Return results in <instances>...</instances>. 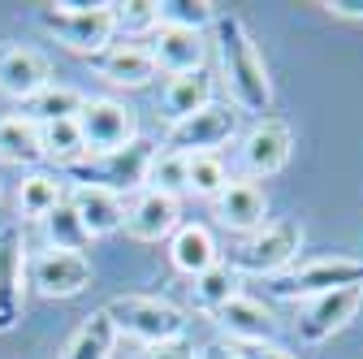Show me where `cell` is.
Returning a JSON list of instances; mask_svg holds the SVG:
<instances>
[{
  "mask_svg": "<svg viewBox=\"0 0 363 359\" xmlns=\"http://www.w3.org/2000/svg\"><path fill=\"white\" fill-rule=\"evenodd\" d=\"M212 31L220 43V70H225V82H230L234 109L255 113L264 121V113L272 109V82H268V70H264V57L255 48L251 31L242 26L238 13H216Z\"/></svg>",
  "mask_w": 363,
  "mask_h": 359,
  "instance_id": "obj_1",
  "label": "cell"
},
{
  "mask_svg": "<svg viewBox=\"0 0 363 359\" xmlns=\"http://www.w3.org/2000/svg\"><path fill=\"white\" fill-rule=\"evenodd\" d=\"M39 26L48 31L61 48L78 53V57H96L104 53L113 35H117V18L113 5L96 0V5H78V0H57V5L39 9Z\"/></svg>",
  "mask_w": 363,
  "mask_h": 359,
  "instance_id": "obj_2",
  "label": "cell"
},
{
  "mask_svg": "<svg viewBox=\"0 0 363 359\" xmlns=\"http://www.w3.org/2000/svg\"><path fill=\"white\" fill-rule=\"evenodd\" d=\"M104 311H108L117 338L125 333L134 342H143L147 350L186 338V311L169 299H156V294H121V299L104 303Z\"/></svg>",
  "mask_w": 363,
  "mask_h": 359,
  "instance_id": "obj_3",
  "label": "cell"
},
{
  "mask_svg": "<svg viewBox=\"0 0 363 359\" xmlns=\"http://www.w3.org/2000/svg\"><path fill=\"white\" fill-rule=\"evenodd\" d=\"M363 286V255H315V260H298L286 273L268 277V294L286 299V303H311L333 290H350Z\"/></svg>",
  "mask_w": 363,
  "mask_h": 359,
  "instance_id": "obj_4",
  "label": "cell"
},
{
  "mask_svg": "<svg viewBox=\"0 0 363 359\" xmlns=\"http://www.w3.org/2000/svg\"><path fill=\"white\" fill-rule=\"evenodd\" d=\"M152 156H156V143L152 139H134L117 152H104V156H86L78 165H69L65 173L74 177L78 187H96V191H108V195H130V191H143L147 187V169H152Z\"/></svg>",
  "mask_w": 363,
  "mask_h": 359,
  "instance_id": "obj_5",
  "label": "cell"
},
{
  "mask_svg": "<svg viewBox=\"0 0 363 359\" xmlns=\"http://www.w3.org/2000/svg\"><path fill=\"white\" fill-rule=\"evenodd\" d=\"M298 251H303V230L294 221H272V226L247 234L230 251L225 264H230L238 277H277L290 264H298Z\"/></svg>",
  "mask_w": 363,
  "mask_h": 359,
  "instance_id": "obj_6",
  "label": "cell"
},
{
  "mask_svg": "<svg viewBox=\"0 0 363 359\" xmlns=\"http://www.w3.org/2000/svg\"><path fill=\"white\" fill-rule=\"evenodd\" d=\"M238 134V109L234 104H208V109H199V113H191V117H182V121H173L169 130H164V152H177V156H216L225 143H230Z\"/></svg>",
  "mask_w": 363,
  "mask_h": 359,
  "instance_id": "obj_7",
  "label": "cell"
},
{
  "mask_svg": "<svg viewBox=\"0 0 363 359\" xmlns=\"http://www.w3.org/2000/svg\"><path fill=\"white\" fill-rule=\"evenodd\" d=\"M26 311V234L22 221L0 226V333L18 329Z\"/></svg>",
  "mask_w": 363,
  "mask_h": 359,
  "instance_id": "obj_8",
  "label": "cell"
},
{
  "mask_svg": "<svg viewBox=\"0 0 363 359\" xmlns=\"http://www.w3.org/2000/svg\"><path fill=\"white\" fill-rule=\"evenodd\" d=\"M78 130H82L86 156H104V152H117V148L139 139V130H134V113L121 100H108V96H96V100L82 104Z\"/></svg>",
  "mask_w": 363,
  "mask_h": 359,
  "instance_id": "obj_9",
  "label": "cell"
},
{
  "mask_svg": "<svg viewBox=\"0 0 363 359\" xmlns=\"http://www.w3.org/2000/svg\"><path fill=\"white\" fill-rule=\"evenodd\" d=\"M359 307H363V286L320 294V299L303 303L298 321H294V333H298L303 346H320V342H329L333 333H342V329L354 321V311H359Z\"/></svg>",
  "mask_w": 363,
  "mask_h": 359,
  "instance_id": "obj_10",
  "label": "cell"
},
{
  "mask_svg": "<svg viewBox=\"0 0 363 359\" xmlns=\"http://www.w3.org/2000/svg\"><path fill=\"white\" fill-rule=\"evenodd\" d=\"M26 273L43 299H74L91 286V260L74 251H39L26 264Z\"/></svg>",
  "mask_w": 363,
  "mask_h": 359,
  "instance_id": "obj_11",
  "label": "cell"
},
{
  "mask_svg": "<svg viewBox=\"0 0 363 359\" xmlns=\"http://www.w3.org/2000/svg\"><path fill=\"white\" fill-rule=\"evenodd\" d=\"M52 82V65L43 53L22 48V43H0V92L13 100H35Z\"/></svg>",
  "mask_w": 363,
  "mask_h": 359,
  "instance_id": "obj_12",
  "label": "cell"
},
{
  "mask_svg": "<svg viewBox=\"0 0 363 359\" xmlns=\"http://www.w3.org/2000/svg\"><path fill=\"white\" fill-rule=\"evenodd\" d=\"M286 160H290V126L277 117L255 121L242 139V169L251 177H272L286 169Z\"/></svg>",
  "mask_w": 363,
  "mask_h": 359,
  "instance_id": "obj_13",
  "label": "cell"
},
{
  "mask_svg": "<svg viewBox=\"0 0 363 359\" xmlns=\"http://www.w3.org/2000/svg\"><path fill=\"white\" fill-rule=\"evenodd\" d=\"M216 329L230 338V346H255V342H272V333H277V321H272V311L247 294L230 299L225 307L212 311Z\"/></svg>",
  "mask_w": 363,
  "mask_h": 359,
  "instance_id": "obj_14",
  "label": "cell"
},
{
  "mask_svg": "<svg viewBox=\"0 0 363 359\" xmlns=\"http://www.w3.org/2000/svg\"><path fill=\"white\" fill-rule=\"evenodd\" d=\"M147 53H152V61H156L160 74L182 78V74H199V70H203L208 43H203V35H195V31L156 26V31H152V43H147Z\"/></svg>",
  "mask_w": 363,
  "mask_h": 359,
  "instance_id": "obj_15",
  "label": "cell"
},
{
  "mask_svg": "<svg viewBox=\"0 0 363 359\" xmlns=\"http://www.w3.org/2000/svg\"><path fill=\"white\" fill-rule=\"evenodd\" d=\"M86 65L113 87H147L160 74L152 53H147V43H108L104 53L86 57Z\"/></svg>",
  "mask_w": 363,
  "mask_h": 359,
  "instance_id": "obj_16",
  "label": "cell"
},
{
  "mask_svg": "<svg viewBox=\"0 0 363 359\" xmlns=\"http://www.w3.org/2000/svg\"><path fill=\"white\" fill-rule=\"evenodd\" d=\"M177 216H182L177 199L156 195V191H139V199L125 208V226L121 230L134 243H160V238H173V230L182 226Z\"/></svg>",
  "mask_w": 363,
  "mask_h": 359,
  "instance_id": "obj_17",
  "label": "cell"
},
{
  "mask_svg": "<svg viewBox=\"0 0 363 359\" xmlns=\"http://www.w3.org/2000/svg\"><path fill=\"white\" fill-rule=\"evenodd\" d=\"M216 221L225 230H234V234H255V230H264L268 226V199H264V191L255 187V182H230L216 199Z\"/></svg>",
  "mask_w": 363,
  "mask_h": 359,
  "instance_id": "obj_18",
  "label": "cell"
},
{
  "mask_svg": "<svg viewBox=\"0 0 363 359\" xmlns=\"http://www.w3.org/2000/svg\"><path fill=\"white\" fill-rule=\"evenodd\" d=\"M65 199H69V208L78 212V221H82V230L91 234V243L104 238V234H117V230L125 226V199H117V195H108V191L74 187Z\"/></svg>",
  "mask_w": 363,
  "mask_h": 359,
  "instance_id": "obj_19",
  "label": "cell"
},
{
  "mask_svg": "<svg viewBox=\"0 0 363 359\" xmlns=\"http://www.w3.org/2000/svg\"><path fill=\"white\" fill-rule=\"evenodd\" d=\"M169 260H173L177 273L199 277L212 264H220V247H216L212 230H203V226H177L169 238Z\"/></svg>",
  "mask_w": 363,
  "mask_h": 359,
  "instance_id": "obj_20",
  "label": "cell"
},
{
  "mask_svg": "<svg viewBox=\"0 0 363 359\" xmlns=\"http://www.w3.org/2000/svg\"><path fill=\"white\" fill-rule=\"evenodd\" d=\"M212 104V74L199 70V74H182V78H169V87L160 92V113L164 121H182V117H191L199 109Z\"/></svg>",
  "mask_w": 363,
  "mask_h": 359,
  "instance_id": "obj_21",
  "label": "cell"
},
{
  "mask_svg": "<svg viewBox=\"0 0 363 359\" xmlns=\"http://www.w3.org/2000/svg\"><path fill=\"white\" fill-rule=\"evenodd\" d=\"M13 204H18V221H43L48 212H57V208L65 204V187H61V177L35 169V173L22 177Z\"/></svg>",
  "mask_w": 363,
  "mask_h": 359,
  "instance_id": "obj_22",
  "label": "cell"
},
{
  "mask_svg": "<svg viewBox=\"0 0 363 359\" xmlns=\"http://www.w3.org/2000/svg\"><path fill=\"white\" fill-rule=\"evenodd\" d=\"M113 350H117V329L108 321V311L100 307L78 325V333L65 342L61 359H113Z\"/></svg>",
  "mask_w": 363,
  "mask_h": 359,
  "instance_id": "obj_23",
  "label": "cell"
},
{
  "mask_svg": "<svg viewBox=\"0 0 363 359\" xmlns=\"http://www.w3.org/2000/svg\"><path fill=\"white\" fill-rule=\"evenodd\" d=\"M0 160H9V165H39L43 160L39 126L30 117H22V113L0 117Z\"/></svg>",
  "mask_w": 363,
  "mask_h": 359,
  "instance_id": "obj_24",
  "label": "cell"
},
{
  "mask_svg": "<svg viewBox=\"0 0 363 359\" xmlns=\"http://www.w3.org/2000/svg\"><path fill=\"white\" fill-rule=\"evenodd\" d=\"M82 104H86V96H82V92H74V87H52V82H48L35 100H26V113H22V117H30L35 126L74 121V117L82 113Z\"/></svg>",
  "mask_w": 363,
  "mask_h": 359,
  "instance_id": "obj_25",
  "label": "cell"
},
{
  "mask_svg": "<svg viewBox=\"0 0 363 359\" xmlns=\"http://www.w3.org/2000/svg\"><path fill=\"white\" fill-rule=\"evenodd\" d=\"M39 143H43V160H57L61 169L86 160V143H82V130L78 117L74 121H52V126H39Z\"/></svg>",
  "mask_w": 363,
  "mask_h": 359,
  "instance_id": "obj_26",
  "label": "cell"
},
{
  "mask_svg": "<svg viewBox=\"0 0 363 359\" xmlns=\"http://www.w3.org/2000/svg\"><path fill=\"white\" fill-rule=\"evenodd\" d=\"M39 226H43V238H48V251H74V255H82V251L91 247V234L82 230V221H78V212L69 208V199H65L57 212L43 216Z\"/></svg>",
  "mask_w": 363,
  "mask_h": 359,
  "instance_id": "obj_27",
  "label": "cell"
},
{
  "mask_svg": "<svg viewBox=\"0 0 363 359\" xmlns=\"http://www.w3.org/2000/svg\"><path fill=\"white\" fill-rule=\"evenodd\" d=\"M191 282H195V286H191V290H195V303H199L203 311H216V307H225L230 299H238V282H242V277L220 260V264H212L208 273H199V277H191Z\"/></svg>",
  "mask_w": 363,
  "mask_h": 359,
  "instance_id": "obj_28",
  "label": "cell"
},
{
  "mask_svg": "<svg viewBox=\"0 0 363 359\" xmlns=\"http://www.w3.org/2000/svg\"><path fill=\"white\" fill-rule=\"evenodd\" d=\"M160 26H177V31H195L203 35L216 22V5L212 0H156Z\"/></svg>",
  "mask_w": 363,
  "mask_h": 359,
  "instance_id": "obj_29",
  "label": "cell"
},
{
  "mask_svg": "<svg viewBox=\"0 0 363 359\" xmlns=\"http://www.w3.org/2000/svg\"><path fill=\"white\" fill-rule=\"evenodd\" d=\"M225 187H230V169H225L220 156H186V195L199 199H216Z\"/></svg>",
  "mask_w": 363,
  "mask_h": 359,
  "instance_id": "obj_30",
  "label": "cell"
},
{
  "mask_svg": "<svg viewBox=\"0 0 363 359\" xmlns=\"http://www.w3.org/2000/svg\"><path fill=\"white\" fill-rule=\"evenodd\" d=\"M143 191H156V195H169V199L186 195V156H177V152H156Z\"/></svg>",
  "mask_w": 363,
  "mask_h": 359,
  "instance_id": "obj_31",
  "label": "cell"
},
{
  "mask_svg": "<svg viewBox=\"0 0 363 359\" xmlns=\"http://www.w3.org/2000/svg\"><path fill=\"white\" fill-rule=\"evenodd\" d=\"M113 18H117V31H130V35L160 26L156 0H125V5H113Z\"/></svg>",
  "mask_w": 363,
  "mask_h": 359,
  "instance_id": "obj_32",
  "label": "cell"
},
{
  "mask_svg": "<svg viewBox=\"0 0 363 359\" xmlns=\"http://www.w3.org/2000/svg\"><path fill=\"white\" fill-rule=\"evenodd\" d=\"M238 355L242 359H298V355H290L286 346H277V342H255V346H238Z\"/></svg>",
  "mask_w": 363,
  "mask_h": 359,
  "instance_id": "obj_33",
  "label": "cell"
},
{
  "mask_svg": "<svg viewBox=\"0 0 363 359\" xmlns=\"http://www.w3.org/2000/svg\"><path fill=\"white\" fill-rule=\"evenodd\" d=\"M325 9L333 18H350V22H363V0H325Z\"/></svg>",
  "mask_w": 363,
  "mask_h": 359,
  "instance_id": "obj_34",
  "label": "cell"
},
{
  "mask_svg": "<svg viewBox=\"0 0 363 359\" xmlns=\"http://www.w3.org/2000/svg\"><path fill=\"white\" fill-rule=\"evenodd\" d=\"M147 359H195V350L186 342H169V346H152Z\"/></svg>",
  "mask_w": 363,
  "mask_h": 359,
  "instance_id": "obj_35",
  "label": "cell"
},
{
  "mask_svg": "<svg viewBox=\"0 0 363 359\" xmlns=\"http://www.w3.org/2000/svg\"><path fill=\"white\" fill-rule=\"evenodd\" d=\"M195 359H242V355H238V346H230V342H212V346H203Z\"/></svg>",
  "mask_w": 363,
  "mask_h": 359,
  "instance_id": "obj_36",
  "label": "cell"
},
{
  "mask_svg": "<svg viewBox=\"0 0 363 359\" xmlns=\"http://www.w3.org/2000/svg\"><path fill=\"white\" fill-rule=\"evenodd\" d=\"M0 199H5V187H0Z\"/></svg>",
  "mask_w": 363,
  "mask_h": 359,
  "instance_id": "obj_37",
  "label": "cell"
}]
</instances>
